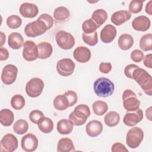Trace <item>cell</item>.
Instances as JSON below:
<instances>
[{"label": "cell", "mask_w": 152, "mask_h": 152, "mask_svg": "<svg viewBox=\"0 0 152 152\" xmlns=\"http://www.w3.org/2000/svg\"><path fill=\"white\" fill-rule=\"evenodd\" d=\"M13 131L18 135H23L26 133L28 129V124L24 119H18L13 125Z\"/></svg>", "instance_id": "cell-32"}, {"label": "cell", "mask_w": 152, "mask_h": 152, "mask_svg": "<svg viewBox=\"0 0 152 152\" xmlns=\"http://www.w3.org/2000/svg\"><path fill=\"white\" fill-rule=\"evenodd\" d=\"M91 19L96 23L98 27H100L107 20V13L103 9H97L93 12Z\"/></svg>", "instance_id": "cell-26"}, {"label": "cell", "mask_w": 152, "mask_h": 152, "mask_svg": "<svg viewBox=\"0 0 152 152\" xmlns=\"http://www.w3.org/2000/svg\"><path fill=\"white\" fill-rule=\"evenodd\" d=\"M140 48L143 51L152 50V34L148 33L143 35L140 40Z\"/></svg>", "instance_id": "cell-34"}, {"label": "cell", "mask_w": 152, "mask_h": 152, "mask_svg": "<svg viewBox=\"0 0 152 152\" xmlns=\"http://www.w3.org/2000/svg\"><path fill=\"white\" fill-rule=\"evenodd\" d=\"M48 29L47 25L40 19L27 24L24 28L25 34L29 37H36L44 34Z\"/></svg>", "instance_id": "cell-4"}, {"label": "cell", "mask_w": 152, "mask_h": 152, "mask_svg": "<svg viewBox=\"0 0 152 152\" xmlns=\"http://www.w3.org/2000/svg\"><path fill=\"white\" fill-rule=\"evenodd\" d=\"M92 109L95 115L97 116H102L108 110V105L107 103L104 101L97 100L93 103Z\"/></svg>", "instance_id": "cell-31"}, {"label": "cell", "mask_w": 152, "mask_h": 152, "mask_svg": "<svg viewBox=\"0 0 152 152\" xmlns=\"http://www.w3.org/2000/svg\"><path fill=\"white\" fill-rule=\"evenodd\" d=\"M151 109H152L151 106L149 107L148 109H147L146 112H145L146 117H147V118L149 121H151L152 120V119H151Z\"/></svg>", "instance_id": "cell-50"}, {"label": "cell", "mask_w": 152, "mask_h": 152, "mask_svg": "<svg viewBox=\"0 0 152 152\" xmlns=\"http://www.w3.org/2000/svg\"><path fill=\"white\" fill-rule=\"evenodd\" d=\"M144 1L132 0L129 4V11L133 14H137L141 11L143 7Z\"/></svg>", "instance_id": "cell-39"}, {"label": "cell", "mask_w": 152, "mask_h": 152, "mask_svg": "<svg viewBox=\"0 0 152 152\" xmlns=\"http://www.w3.org/2000/svg\"><path fill=\"white\" fill-rule=\"evenodd\" d=\"M74 128L73 124L66 119H63L58 121L56 129L60 134L67 135L72 132Z\"/></svg>", "instance_id": "cell-23"}, {"label": "cell", "mask_w": 152, "mask_h": 152, "mask_svg": "<svg viewBox=\"0 0 152 152\" xmlns=\"http://www.w3.org/2000/svg\"><path fill=\"white\" fill-rule=\"evenodd\" d=\"M119 114L115 111H110L107 113L104 117V124L109 127L116 126L119 124Z\"/></svg>", "instance_id": "cell-29"}, {"label": "cell", "mask_w": 152, "mask_h": 152, "mask_svg": "<svg viewBox=\"0 0 152 152\" xmlns=\"http://www.w3.org/2000/svg\"><path fill=\"white\" fill-rule=\"evenodd\" d=\"M82 38L83 41L86 44L91 46H95L98 43V36L96 31L94 33L89 34L83 33L82 34Z\"/></svg>", "instance_id": "cell-37"}, {"label": "cell", "mask_w": 152, "mask_h": 152, "mask_svg": "<svg viewBox=\"0 0 152 152\" xmlns=\"http://www.w3.org/2000/svg\"><path fill=\"white\" fill-rule=\"evenodd\" d=\"M6 23L10 28L17 29L21 26L22 20L17 15H11L7 18Z\"/></svg>", "instance_id": "cell-36"}, {"label": "cell", "mask_w": 152, "mask_h": 152, "mask_svg": "<svg viewBox=\"0 0 152 152\" xmlns=\"http://www.w3.org/2000/svg\"><path fill=\"white\" fill-rule=\"evenodd\" d=\"M150 20L145 15L137 17L132 22V27L133 28L138 31H145L150 28Z\"/></svg>", "instance_id": "cell-17"}, {"label": "cell", "mask_w": 152, "mask_h": 152, "mask_svg": "<svg viewBox=\"0 0 152 152\" xmlns=\"http://www.w3.org/2000/svg\"><path fill=\"white\" fill-rule=\"evenodd\" d=\"M14 116L13 112L8 109H4L0 111V122L2 125L9 126L14 122Z\"/></svg>", "instance_id": "cell-27"}, {"label": "cell", "mask_w": 152, "mask_h": 152, "mask_svg": "<svg viewBox=\"0 0 152 152\" xmlns=\"http://www.w3.org/2000/svg\"><path fill=\"white\" fill-rule=\"evenodd\" d=\"M112 66L110 62H101L99 65V71L103 74H107L112 70Z\"/></svg>", "instance_id": "cell-45"}, {"label": "cell", "mask_w": 152, "mask_h": 152, "mask_svg": "<svg viewBox=\"0 0 152 152\" xmlns=\"http://www.w3.org/2000/svg\"><path fill=\"white\" fill-rule=\"evenodd\" d=\"M57 151L58 152H69L75 151V147L72 141L67 137L62 138L58 142Z\"/></svg>", "instance_id": "cell-24"}, {"label": "cell", "mask_w": 152, "mask_h": 152, "mask_svg": "<svg viewBox=\"0 0 152 152\" xmlns=\"http://www.w3.org/2000/svg\"><path fill=\"white\" fill-rule=\"evenodd\" d=\"M145 12L147 13L148 15H152V1H150L145 5Z\"/></svg>", "instance_id": "cell-49"}, {"label": "cell", "mask_w": 152, "mask_h": 152, "mask_svg": "<svg viewBox=\"0 0 152 152\" xmlns=\"http://www.w3.org/2000/svg\"><path fill=\"white\" fill-rule=\"evenodd\" d=\"M95 94L100 97H107L111 96L115 90L114 84L109 79L104 77L97 78L93 84Z\"/></svg>", "instance_id": "cell-2"}, {"label": "cell", "mask_w": 152, "mask_h": 152, "mask_svg": "<svg viewBox=\"0 0 152 152\" xmlns=\"http://www.w3.org/2000/svg\"><path fill=\"white\" fill-rule=\"evenodd\" d=\"M19 11L23 17L32 18L38 14L39 8L37 6L34 4L24 2L20 5Z\"/></svg>", "instance_id": "cell-16"}, {"label": "cell", "mask_w": 152, "mask_h": 152, "mask_svg": "<svg viewBox=\"0 0 152 152\" xmlns=\"http://www.w3.org/2000/svg\"><path fill=\"white\" fill-rule=\"evenodd\" d=\"M98 28L97 26L91 18L85 20L82 24V30L83 33L87 34L95 32Z\"/></svg>", "instance_id": "cell-38"}, {"label": "cell", "mask_w": 152, "mask_h": 152, "mask_svg": "<svg viewBox=\"0 0 152 152\" xmlns=\"http://www.w3.org/2000/svg\"><path fill=\"white\" fill-rule=\"evenodd\" d=\"M37 46L38 50V58L40 59H46L49 58L52 54L53 48L49 42H40Z\"/></svg>", "instance_id": "cell-22"}, {"label": "cell", "mask_w": 152, "mask_h": 152, "mask_svg": "<svg viewBox=\"0 0 152 152\" xmlns=\"http://www.w3.org/2000/svg\"><path fill=\"white\" fill-rule=\"evenodd\" d=\"M144 138V132L140 127H133L127 132L126 143L131 148L138 147Z\"/></svg>", "instance_id": "cell-5"}, {"label": "cell", "mask_w": 152, "mask_h": 152, "mask_svg": "<svg viewBox=\"0 0 152 152\" xmlns=\"http://www.w3.org/2000/svg\"><path fill=\"white\" fill-rule=\"evenodd\" d=\"M44 117L43 113L39 110H33L29 114L30 120L35 124H38Z\"/></svg>", "instance_id": "cell-40"}, {"label": "cell", "mask_w": 152, "mask_h": 152, "mask_svg": "<svg viewBox=\"0 0 152 152\" xmlns=\"http://www.w3.org/2000/svg\"><path fill=\"white\" fill-rule=\"evenodd\" d=\"M9 57V52L8 50L4 48L1 47L0 48V60L1 61L7 60Z\"/></svg>", "instance_id": "cell-48"}, {"label": "cell", "mask_w": 152, "mask_h": 152, "mask_svg": "<svg viewBox=\"0 0 152 152\" xmlns=\"http://www.w3.org/2000/svg\"><path fill=\"white\" fill-rule=\"evenodd\" d=\"M143 118L142 110L138 108L135 111L127 112L123 119L124 124L128 126H134L141 122Z\"/></svg>", "instance_id": "cell-14"}, {"label": "cell", "mask_w": 152, "mask_h": 152, "mask_svg": "<svg viewBox=\"0 0 152 152\" xmlns=\"http://www.w3.org/2000/svg\"><path fill=\"white\" fill-rule=\"evenodd\" d=\"M38 127L43 133L49 134L53 129V122L49 118L44 117L38 124Z\"/></svg>", "instance_id": "cell-33"}, {"label": "cell", "mask_w": 152, "mask_h": 152, "mask_svg": "<svg viewBox=\"0 0 152 152\" xmlns=\"http://www.w3.org/2000/svg\"><path fill=\"white\" fill-rule=\"evenodd\" d=\"M55 40L59 47L64 50L70 49L75 45L74 37L64 30H59L56 33Z\"/></svg>", "instance_id": "cell-7"}, {"label": "cell", "mask_w": 152, "mask_h": 152, "mask_svg": "<svg viewBox=\"0 0 152 152\" xmlns=\"http://www.w3.org/2000/svg\"><path fill=\"white\" fill-rule=\"evenodd\" d=\"M8 44L12 49H19L24 45L23 37L20 33L12 32L8 36Z\"/></svg>", "instance_id": "cell-21"}, {"label": "cell", "mask_w": 152, "mask_h": 152, "mask_svg": "<svg viewBox=\"0 0 152 152\" xmlns=\"http://www.w3.org/2000/svg\"><path fill=\"white\" fill-rule=\"evenodd\" d=\"M18 145V140L17 137L12 134L5 135L1 140V150L2 151H14L17 148Z\"/></svg>", "instance_id": "cell-12"}, {"label": "cell", "mask_w": 152, "mask_h": 152, "mask_svg": "<svg viewBox=\"0 0 152 152\" xmlns=\"http://www.w3.org/2000/svg\"><path fill=\"white\" fill-rule=\"evenodd\" d=\"M139 66L135 64H129L126 66L124 69V74L127 78L132 79V73Z\"/></svg>", "instance_id": "cell-44"}, {"label": "cell", "mask_w": 152, "mask_h": 152, "mask_svg": "<svg viewBox=\"0 0 152 152\" xmlns=\"http://www.w3.org/2000/svg\"><path fill=\"white\" fill-rule=\"evenodd\" d=\"M0 33H1V47H2L3 45L5 42L6 36H5V34L2 31H1Z\"/></svg>", "instance_id": "cell-51"}, {"label": "cell", "mask_w": 152, "mask_h": 152, "mask_svg": "<svg viewBox=\"0 0 152 152\" xmlns=\"http://www.w3.org/2000/svg\"><path fill=\"white\" fill-rule=\"evenodd\" d=\"M131 17V12L128 10H119L114 12L111 16V21L115 26H121L128 21Z\"/></svg>", "instance_id": "cell-20"}, {"label": "cell", "mask_w": 152, "mask_h": 152, "mask_svg": "<svg viewBox=\"0 0 152 152\" xmlns=\"http://www.w3.org/2000/svg\"><path fill=\"white\" fill-rule=\"evenodd\" d=\"M111 151L112 152H119V151L128 152V150L122 143H121V142H115L112 145Z\"/></svg>", "instance_id": "cell-46"}, {"label": "cell", "mask_w": 152, "mask_h": 152, "mask_svg": "<svg viewBox=\"0 0 152 152\" xmlns=\"http://www.w3.org/2000/svg\"><path fill=\"white\" fill-rule=\"evenodd\" d=\"M144 65L148 68H152V54L149 53L144 56L143 58Z\"/></svg>", "instance_id": "cell-47"}, {"label": "cell", "mask_w": 152, "mask_h": 152, "mask_svg": "<svg viewBox=\"0 0 152 152\" xmlns=\"http://www.w3.org/2000/svg\"><path fill=\"white\" fill-rule=\"evenodd\" d=\"M70 16V12L68 8L65 7H58L53 12V17L56 21H64Z\"/></svg>", "instance_id": "cell-28"}, {"label": "cell", "mask_w": 152, "mask_h": 152, "mask_svg": "<svg viewBox=\"0 0 152 152\" xmlns=\"http://www.w3.org/2000/svg\"><path fill=\"white\" fill-rule=\"evenodd\" d=\"M44 88V83L39 78L34 77L30 79L26 85V92L30 97L39 96Z\"/></svg>", "instance_id": "cell-8"}, {"label": "cell", "mask_w": 152, "mask_h": 152, "mask_svg": "<svg viewBox=\"0 0 152 152\" xmlns=\"http://www.w3.org/2000/svg\"><path fill=\"white\" fill-rule=\"evenodd\" d=\"M67 98L69 102V107L74 106L78 100V97L77 93L72 90H68L64 94Z\"/></svg>", "instance_id": "cell-41"}, {"label": "cell", "mask_w": 152, "mask_h": 152, "mask_svg": "<svg viewBox=\"0 0 152 152\" xmlns=\"http://www.w3.org/2000/svg\"><path fill=\"white\" fill-rule=\"evenodd\" d=\"M132 76V79L140 85L144 92L148 96H151L152 78L151 75L145 69L138 67L134 71Z\"/></svg>", "instance_id": "cell-1"}, {"label": "cell", "mask_w": 152, "mask_h": 152, "mask_svg": "<svg viewBox=\"0 0 152 152\" xmlns=\"http://www.w3.org/2000/svg\"><path fill=\"white\" fill-rule=\"evenodd\" d=\"M18 68L12 64H8L5 65L1 73V80L2 83L6 85L13 84L17 76Z\"/></svg>", "instance_id": "cell-10"}, {"label": "cell", "mask_w": 152, "mask_h": 152, "mask_svg": "<svg viewBox=\"0 0 152 152\" xmlns=\"http://www.w3.org/2000/svg\"><path fill=\"white\" fill-rule=\"evenodd\" d=\"M91 114L89 107L84 104L77 106L69 115V120L75 126L84 125Z\"/></svg>", "instance_id": "cell-3"}, {"label": "cell", "mask_w": 152, "mask_h": 152, "mask_svg": "<svg viewBox=\"0 0 152 152\" xmlns=\"http://www.w3.org/2000/svg\"><path fill=\"white\" fill-rule=\"evenodd\" d=\"M75 63L70 58H64L58 61L56 70L58 73L63 77L71 75L75 69Z\"/></svg>", "instance_id": "cell-9"}, {"label": "cell", "mask_w": 152, "mask_h": 152, "mask_svg": "<svg viewBox=\"0 0 152 152\" xmlns=\"http://www.w3.org/2000/svg\"><path fill=\"white\" fill-rule=\"evenodd\" d=\"M123 106L127 112H133L138 109L140 106V102L136 94L131 90L126 89L122 94Z\"/></svg>", "instance_id": "cell-6"}, {"label": "cell", "mask_w": 152, "mask_h": 152, "mask_svg": "<svg viewBox=\"0 0 152 152\" xmlns=\"http://www.w3.org/2000/svg\"><path fill=\"white\" fill-rule=\"evenodd\" d=\"M23 57L27 61H33L38 58L37 46L31 40H27L24 43Z\"/></svg>", "instance_id": "cell-11"}, {"label": "cell", "mask_w": 152, "mask_h": 152, "mask_svg": "<svg viewBox=\"0 0 152 152\" xmlns=\"http://www.w3.org/2000/svg\"><path fill=\"white\" fill-rule=\"evenodd\" d=\"M131 58L135 62H140L144 58V53L139 49H135L131 53Z\"/></svg>", "instance_id": "cell-42"}, {"label": "cell", "mask_w": 152, "mask_h": 152, "mask_svg": "<svg viewBox=\"0 0 152 152\" xmlns=\"http://www.w3.org/2000/svg\"><path fill=\"white\" fill-rule=\"evenodd\" d=\"M39 19L42 20L48 26V29L49 30L50 28L52 27L53 25V19L51 15H50L48 14H43L40 15L39 18Z\"/></svg>", "instance_id": "cell-43"}, {"label": "cell", "mask_w": 152, "mask_h": 152, "mask_svg": "<svg viewBox=\"0 0 152 152\" xmlns=\"http://www.w3.org/2000/svg\"><path fill=\"white\" fill-rule=\"evenodd\" d=\"M25 103V99L21 94H15L13 96L11 99V105L12 107L15 110L22 109Z\"/></svg>", "instance_id": "cell-35"}, {"label": "cell", "mask_w": 152, "mask_h": 152, "mask_svg": "<svg viewBox=\"0 0 152 152\" xmlns=\"http://www.w3.org/2000/svg\"><path fill=\"white\" fill-rule=\"evenodd\" d=\"M38 144L39 141L36 136L30 133L25 135L21 141V148L26 152L35 151L38 147Z\"/></svg>", "instance_id": "cell-13"}, {"label": "cell", "mask_w": 152, "mask_h": 152, "mask_svg": "<svg viewBox=\"0 0 152 152\" xmlns=\"http://www.w3.org/2000/svg\"><path fill=\"white\" fill-rule=\"evenodd\" d=\"M53 106L58 110H64L69 107V102L64 94L56 96L53 100Z\"/></svg>", "instance_id": "cell-30"}, {"label": "cell", "mask_w": 152, "mask_h": 152, "mask_svg": "<svg viewBox=\"0 0 152 152\" xmlns=\"http://www.w3.org/2000/svg\"><path fill=\"white\" fill-rule=\"evenodd\" d=\"M119 48L123 50L129 49L134 45V39L129 34L124 33L121 34L118 40Z\"/></svg>", "instance_id": "cell-25"}, {"label": "cell", "mask_w": 152, "mask_h": 152, "mask_svg": "<svg viewBox=\"0 0 152 152\" xmlns=\"http://www.w3.org/2000/svg\"><path fill=\"white\" fill-rule=\"evenodd\" d=\"M86 131L88 136L91 137H97L103 131V125L99 121L92 120L86 125Z\"/></svg>", "instance_id": "cell-19"}, {"label": "cell", "mask_w": 152, "mask_h": 152, "mask_svg": "<svg viewBox=\"0 0 152 152\" xmlns=\"http://www.w3.org/2000/svg\"><path fill=\"white\" fill-rule=\"evenodd\" d=\"M91 52L88 48L85 46H78L73 52L74 59L80 63H86L91 58Z\"/></svg>", "instance_id": "cell-18"}, {"label": "cell", "mask_w": 152, "mask_h": 152, "mask_svg": "<svg viewBox=\"0 0 152 152\" xmlns=\"http://www.w3.org/2000/svg\"><path fill=\"white\" fill-rule=\"evenodd\" d=\"M116 34V27L112 24H107L100 31V39L104 43H109L115 39Z\"/></svg>", "instance_id": "cell-15"}]
</instances>
